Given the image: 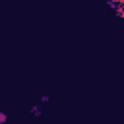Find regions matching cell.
<instances>
[{
	"mask_svg": "<svg viewBox=\"0 0 124 124\" xmlns=\"http://www.w3.org/2000/svg\"><path fill=\"white\" fill-rule=\"evenodd\" d=\"M31 114H33V116H41V105H35V107L31 108Z\"/></svg>",
	"mask_w": 124,
	"mask_h": 124,
	"instance_id": "cell-1",
	"label": "cell"
},
{
	"mask_svg": "<svg viewBox=\"0 0 124 124\" xmlns=\"http://www.w3.org/2000/svg\"><path fill=\"white\" fill-rule=\"evenodd\" d=\"M48 101H50L48 95H43V97H41V103H48Z\"/></svg>",
	"mask_w": 124,
	"mask_h": 124,
	"instance_id": "cell-3",
	"label": "cell"
},
{
	"mask_svg": "<svg viewBox=\"0 0 124 124\" xmlns=\"http://www.w3.org/2000/svg\"><path fill=\"white\" fill-rule=\"evenodd\" d=\"M6 122H8V114L0 110V124H6Z\"/></svg>",
	"mask_w": 124,
	"mask_h": 124,
	"instance_id": "cell-2",
	"label": "cell"
}]
</instances>
